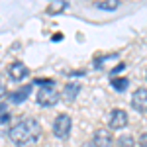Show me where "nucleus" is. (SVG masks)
Returning <instances> with one entry per match:
<instances>
[{"label": "nucleus", "mask_w": 147, "mask_h": 147, "mask_svg": "<svg viewBox=\"0 0 147 147\" xmlns=\"http://www.w3.org/2000/svg\"><path fill=\"white\" fill-rule=\"evenodd\" d=\"M30 90H32V86H30V84H28V86H26V88H24V90L12 92L10 100H12V102H24V100H26V96H28V94H30Z\"/></svg>", "instance_id": "nucleus-11"}, {"label": "nucleus", "mask_w": 147, "mask_h": 147, "mask_svg": "<svg viewBox=\"0 0 147 147\" xmlns=\"http://www.w3.org/2000/svg\"><path fill=\"white\" fill-rule=\"evenodd\" d=\"M4 94H6V86H4V82L0 80V98H2Z\"/></svg>", "instance_id": "nucleus-16"}, {"label": "nucleus", "mask_w": 147, "mask_h": 147, "mask_svg": "<svg viewBox=\"0 0 147 147\" xmlns=\"http://www.w3.org/2000/svg\"><path fill=\"white\" fill-rule=\"evenodd\" d=\"M134 145H136V141L131 136H122L116 139V147H134Z\"/></svg>", "instance_id": "nucleus-13"}, {"label": "nucleus", "mask_w": 147, "mask_h": 147, "mask_svg": "<svg viewBox=\"0 0 147 147\" xmlns=\"http://www.w3.org/2000/svg\"><path fill=\"white\" fill-rule=\"evenodd\" d=\"M35 100L39 106H55L57 102H59V92L53 88V86H41L39 90H37V96H35Z\"/></svg>", "instance_id": "nucleus-3"}, {"label": "nucleus", "mask_w": 147, "mask_h": 147, "mask_svg": "<svg viewBox=\"0 0 147 147\" xmlns=\"http://www.w3.org/2000/svg\"><path fill=\"white\" fill-rule=\"evenodd\" d=\"M8 120H10V116L6 114V106L0 104V124H4V122H8Z\"/></svg>", "instance_id": "nucleus-14"}, {"label": "nucleus", "mask_w": 147, "mask_h": 147, "mask_svg": "<svg viewBox=\"0 0 147 147\" xmlns=\"http://www.w3.org/2000/svg\"><path fill=\"white\" fill-rule=\"evenodd\" d=\"M127 84H129V80L125 79V77H116V79L112 80V86H114L118 92L125 90V88H127Z\"/></svg>", "instance_id": "nucleus-12"}, {"label": "nucleus", "mask_w": 147, "mask_h": 147, "mask_svg": "<svg viewBox=\"0 0 147 147\" xmlns=\"http://www.w3.org/2000/svg\"><path fill=\"white\" fill-rule=\"evenodd\" d=\"M71 127H73L71 116H69V114H59L55 118V122H53V134H55V137H59V139H65V137H69V134H71Z\"/></svg>", "instance_id": "nucleus-2"}, {"label": "nucleus", "mask_w": 147, "mask_h": 147, "mask_svg": "<svg viewBox=\"0 0 147 147\" xmlns=\"http://www.w3.org/2000/svg\"><path fill=\"white\" fill-rule=\"evenodd\" d=\"M94 6L98 10H106V12H114L120 8V2L118 0H102V2H94Z\"/></svg>", "instance_id": "nucleus-9"}, {"label": "nucleus", "mask_w": 147, "mask_h": 147, "mask_svg": "<svg viewBox=\"0 0 147 147\" xmlns=\"http://www.w3.org/2000/svg\"><path fill=\"white\" fill-rule=\"evenodd\" d=\"M39 136H41V127H39V122L35 118H26L16 125H12L10 131H8L10 141L18 147L32 145L39 139Z\"/></svg>", "instance_id": "nucleus-1"}, {"label": "nucleus", "mask_w": 147, "mask_h": 147, "mask_svg": "<svg viewBox=\"0 0 147 147\" xmlns=\"http://www.w3.org/2000/svg\"><path fill=\"white\" fill-rule=\"evenodd\" d=\"M127 122H129L127 112H124L122 108H114L112 114H110V127L112 129H124Z\"/></svg>", "instance_id": "nucleus-5"}, {"label": "nucleus", "mask_w": 147, "mask_h": 147, "mask_svg": "<svg viewBox=\"0 0 147 147\" xmlns=\"http://www.w3.org/2000/svg\"><path fill=\"white\" fill-rule=\"evenodd\" d=\"M139 147H147V134H141V137H139Z\"/></svg>", "instance_id": "nucleus-15"}, {"label": "nucleus", "mask_w": 147, "mask_h": 147, "mask_svg": "<svg viewBox=\"0 0 147 147\" xmlns=\"http://www.w3.org/2000/svg\"><path fill=\"white\" fill-rule=\"evenodd\" d=\"M28 75H30V69L26 67L24 63H12L10 67H8V77L12 80H16V82L24 80Z\"/></svg>", "instance_id": "nucleus-7"}, {"label": "nucleus", "mask_w": 147, "mask_h": 147, "mask_svg": "<svg viewBox=\"0 0 147 147\" xmlns=\"http://www.w3.org/2000/svg\"><path fill=\"white\" fill-rule=\"evenodd\" d=\"M69 6V2L65 0H57V2H51L49 6H47V14H61V12H65Z\"/></svg>", "instance_id": "nucleus-10"}, {"label": "nucleus", "mask_w": 147, "mask_h": 147, "mask_svg": "<svg viewBox=\"0 0 147 147\" xmlns=\"http://www.w3.org/2000/svg\"><path fill=\"white\" fill-rule=\"evenodd\" d=\"M92 143H94V147H110L114 143L112 141V131H110V129H104V127L96 129L94 136H92Z\"/></svg>", "instance_id": "nucleus-6"}, {"label": "nucleus", "mask_w": 147, "mask_h": 147, "mask_svg": "<svg viewBox=\"0 0 147 147\" xmlns=\"http://www.w3.org/2000/svg\"><path fill=\"white\" fill-rule=\"evenodd\" d=\"M80 92V84H77V82H69L67 86H65V100L67 102H73L75 98H77V94Z\"/></svg>", "instance_id": "nucleus-8"}, {"label": "nucleus", "mask_w": 147, "mask_h": 147, "mask_svg": "<svg viewBox=\"0 0 147 147\" xmlns=\"http://www.w3.org/2000/svg\"><path fill=\"white\" fill-rule=\"evenodd\" d=\"M131 108L139 114L147 112V88H137L131 94Z\"/></svg>", "instance_id": "nucleus-4"}]
</instances>
